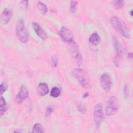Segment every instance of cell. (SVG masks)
<instances>
[{"label":"cell","mask_w":133,"mask_h":133,"mask_svg":"<svg viewBox=\"0 0 133 133\" xmlns=\"http://www.w3.org/2000/svg\"><path fill=\"white\" fill-rule=\"evenodd\" d=\"M8 107L7 105V103L5 100V99L3 98L2 95L1 96L0 98V114L1 116H2L4 114V113L6 112V111L7 110Z\"/></svg>","instance_id":"15"},{"label":"cell","mask_w":133,"mask_h":133,"mask_svg":"<svg viewBox=\"0 0 133 133\" xmlns=\"http://www.w3.org/2000/svg\"><path fill=\"white\" fill-rule=\"evenodd\" d=\"M132 10H130V16H132Z\"/></svg>","instance_id":"29"},{"label":"cell","mask_w":133,"mask_h":133,"mask_svg":"<svg viewBox=\"0 0 133 133\" xmlns=\"http://www.w3.org/2000/svg\"><path fill=\"white\" fill-rule=\"evenodd\" d=\"M49 91L48 85L45 83H39L36 88L37 94L41 97L46 95L49 92Z\"/></svg>","instance_id":"13"},{"label":"cell","mask_w":133,"mask_h":133,"mask_svg":"<svg viewBox=\"0 0 133 133\" xmlns=\"http://www.w3.org/2000/svg\"><path fill=\"white\" fill-rule=\"evenodd\" d=\"M102 88L105 92H109L112 87L113 83L110 76L108 73H103L101 75L100 79Z\"/></svg>","instance_id":"8"},{"label":"cell","mask_w":133,"mask_h":133,"mask_svg":"<svg viewBox=\"0 0 133 133\" xmlns=\"http://www.w3.org/2000/svg\"><path fill=\"white\" fill-rule=\"evenodd\" d=\"M51 64L53 67H57L58 63V59L56 56H53L51 57Z\"/></svg>","instance_id":"24"},{"label":"cell","mask_w":133,"mask_h":133,"mask_svg":"<svg viewBox=\"0 0 133 133\" xmlns=\"http://www.w3.org/2000/svg\"><path fill=\"white\" fill-rule=\"evenodd\" d=\"M44 131V128L43 125L40 123H35L32 127V132H33L43 133Z\"/></svg>","instance_id":"17"},{"label":"cell","mask_w":133,"mask_h":133,"mask_svg":"<svg viewBox=\"0 0 133 133\" xmlns=\"http://www.w3.org/2000/svg\"><path fill=\"white\" fill-rule=\"evenodd\" d=\"M128 57L129 59H131L132 58V54L131 52L128 53Z\"/></svg>","instance_id":"28"},{"label":"cell","mask_w":133,"mask_h":133,"mask_svg":"<svg viewBox=\"0 0 133 133\" xmlns=\"http://www.w3.org/2000/svg\"><path fill=\"white\" fill-rule=\"evenodd\" d=\"M29 97V90L25 85H22L15 97V102L17 104L22 103Z\"/></svg>","instance_id":"10"},{"label":"cell","mask_w":133,"mask_h":133,"mask_svg":"<svg viewBox=\"0 0 133 133\" xmlns=\"http://www.w3.org/2000/svg\"><path fill=\"white\" fill-rule=\"evenodd\" d=\"M112 42L115 52V58L114 59V63L115 65L118 67L119 62L123 57V48L119 39L114 35L112 37Z\"/></svg>","instance_id":"4"},{"label":"cell","mask_w":133,"mask_h":133,"mask_svg":"<svg viewBox=\"0 0 133 133\" xmlns=\"http://www.w3.org/2000/svg\"><path fill=\"white\" fill-rule=\"evenodd\" d=\"M100 36L96 32L93 33L89 38V42L91 44L94 46L98 45L100 43Z\"/></svg>","instance_id":"14"},{"label":"cell","mask_w":133,"mask_h":133,"mask_svg":"<svg viewBox=\"0 0 133 133\" xmlns=\"http://www.w3.org/2000/svg\"><path fill=\"white\" fill-rule=\"evenodd\" d=\"M32 26L34 31L36 33V34L40 37V38L43 40L47 39L48 36L46 32L38 23L35 22H33L32 23Z\"/></svg>","instance_id":"12"},{"label":"cell","mask_w":133,"mask_h":133,"mask_svg":"<svg viewBox=\"0 0 133 133\" xmlns=\"http://www.w3.org/2000/svg\"><path fill=\"white\" fill-rule=\"evenodd\" d=\"M15 32L17 38L21 42L25 43L28 41L29 36L23 19L18 20L15 26Z\"/></svg>","instance_id":"3"},{"label":"cell","mask_w":133,"mask_h":133,"mask_svg":"<svg viewBox=\"0 0 133 133\" xmlns=\"http://www.w3.org/2000/svg\"><path fill=\"white\" fill-rule=\"evenodd\" d=\"M8 87V85L6 82H4L1 83L0 86V90H1V95H2V94L7 90Z\"/></svg>","instance_id":"23"},{"label":"cell","mask_w":133,"mask_h":133,"mask_svg":"<svg viewBox=\"0 0 133 133\" xmlns=\"http://www.w3.org/2000/svg\"><path fill=\"white\" fill-rule=\"evenodd\" d=\"M60 95V90L57 87H54L50 91V96L53 98H57Z\"/></svg>","instance_id":"18"},{"label":"cell","mask_w":133,"mask_h":133,"mask_svg":"<svg viewBox=\"0 0 133 133\" xmlns=\"http://www.w3.org/2000/svg\"><path fill=\"white\" fill-rule=\"evenodd\" d=\"M112 26L124 37L129 39L130 37V31L125 23L118 16H114L110 20Z\"/></svg>","instance_id":"1"},{"label":"cell","mask_w":133,"mask_h":133,"mask_svg":"<svg viewBox=\"0 0 133 133\" xmlns=\"http://www.w3.org/2000/svg\"><path fill=\"white\" fill-rule=\"evenodd\" d=\"M13 16V10L9 7L5 8L1 15V24L6 25L9 23Z\"/></svg>","instance_id":"11"},{"label":"cell","mask_w":133,"mask_h":133,"mask_svg":"<svg viewBox=\"0 0 133 133\" xmlns=\"http://www.w3.org/2000/svg\"><path fill=\"white\" fill-rule=\"evenodd\" d=\"M37 8L43 15H45L47 14L48 11V8L47 6L42 2H38L37 4Z\"/></svg>","instance_id":"16"},{"label":"cell","mask_w":133,"mask_h":133,"mask_svg":"<svg viewBox=\"0 0 133 133\" xmlns=\"http://www.w3.org/2000/svg\"><path fill=\"white\" fill-rule=\"evenodd\" d=\"M104 119L102 106L100 103L95 105L94 109V121L96 129H98Z\"/></svg>","instance_id":"6"},{"label":"cell","mask_w":133,"mask_h":133,"mask_svg":"<svg viewBox=\"0 0 133 133\" xmlns=\"http://www.w3.org/2000/svg\"><path fill=\"white\" fill-rule=\"evenodd\" d=\"M28 3H29V1H21V3L24 6V7L27 9L28 8Z\"/></svg>","instance_id":"26"},{"label":"cell","mask_w":133,"mask_h":133,"mask_svg":"<svg viewBox=\"0 0 133 133\" xmlns=\"http://www.w3.org/2000/svg\"><path fill=\"white\" fill-rule=\"evenodd\" d=\"M59 33L60 37L64 42L70 43L74 41L73 33L69 28L62 26L60 29Z\"/></svg>","instance_id":"9"},{"label":"cell","mask_w":133,"mask_h":133,"mask_svg":"<svg viewBox=\"0 0 133 133\" xmlns=\"http://www.w3.org/2000/svg\"><path fill=\"white\" fill-rule=\"evenodd\" d=\"M112 2L114 7L116 9H121L124 6V2L123 1H114Z\"/></svg>","instance_id":"21"},{"label":"cell","mask_w":133,"mask_h":133,"mask_svg":"<svg viewBox=\"0 0 133 133\" xmlns=\"http://www.w3.org/2000/svg\"><path fill=\"white\" fill-rule=\"evenodd\" d=\"M77 2L75 1H71L70 4V11L72 13H75L77 7Z\"/></svg>","instance_id":"20"},{"label":"cell","mask_w":133,"mask_h":133,"mask_svg":"<svg viewBox=\"0 0 133 133\" xmlns=\"http://www.w3.org/2000/svg\"><path fill=\"white\" fill-rule=\"evenodd\" d=\"M77 110L82 114H84L87 112L86 107L82 103H78L77 104Z\"/></svg>","instance_id":"19"},{"label":"cell","mask_w":133,"mask_h":133,"mask_svg":"<svg viewBox=\"0 0 133 133\" xmlns=\"http://www.w3.org/2000/svg\"><path fill=\"white\" fill-rule=\"evenodd\" d=\"M123 92H124V98H127L128 97V86L127 85H125L124 87V89H123Z\"/></svg>","instance_id":"25"},{"label":"cell","mask_w":133,"mask_h":133,"mask_svg":"<svg viewBox=\"0 0 133 133\" xmlns=\"http://www.w3.org/2000/svg\"><path fill=\"white\" fill-rule=\"evenodd\" d=\"M54 110V107L51 105H48L45 111V116L48 117L49 115H50L51 114V113L53 112Z\"/></svg>","instance_id":"22"},{"label":"cell","mask_w":133,"mask_h":133,"mask_svg":"<svg viewBox=\"0 0 133 133\" xmlns=\"http://www.w3.org/2000/svg\"><path fill=\"white\" fill-rule=\"evenodd\" d=\"M72 75L84 88L89 89L92 86L91 82L87 73L82 69L76 68L72 71Z\"/></svg>","instance_id":"2"},{"label":"cell","mask_w":133,"mask_h":133,"mask_svg":"<svg viewBox=\"0 0 133 133\" xmlns=\"http://www.w3.org/2000/svg\"><path fill=\"white\" fill-rule=\"evenodd\" d=\"M119 109V103L117 99L114 97L112 96L108 99L106 107L105 113L108 116L114 115Z\"/></svg>","instance_id":"5"},{"label":"cell","mask_w":133,"mask_h":133,"mask_svg":"<svg viewBox=\"0 0 133 133\" xmlns=\"http://www.w3.org/2000/svg\"><path fill=\"white\" fill-rule=\"evenodd\" d=\"M88 96H89V93L87 92H86L84 93V94L83 95V98H86L88 97Z\"/></svg>","instance_id":"27"},{"label":"cell","mask_w":133,"mask_h":133,"mask_svg":"<svg viewBox=\"0 0 133 133\" xmlns=\"http://www.w3.org/2000/svg\"><path fill=\"white\" fill-rule=\"evenodd\" d=\"M69 49L70 51L71 55L75 59L76 63L78 66H81L83 63V58L77 43L73 41L69 43Z\"/></svg>","instance_id":"7"}]
</instances>
